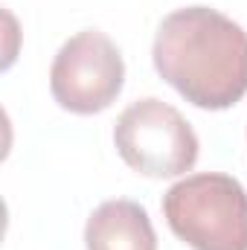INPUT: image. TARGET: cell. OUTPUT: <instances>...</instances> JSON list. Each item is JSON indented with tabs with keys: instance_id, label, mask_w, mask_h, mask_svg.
Instances as JSON below:
<instances>
[{
	"instance_id": "obj_3",
	"label": "cell",
	"mask_w": 247,
	"mask_h": 250,
	"mask_svg": "<svg viewBox=\"0 0 247 250\" xmlns=\"http://www.w3.org/2000/svg\"><path fill=\"white\" fill-rule=\"evenodd\" d=\"M114 146L131 172L151 181L181 178L192 172L201 154L198 134L189 120L175 105L157 96L131 102L117 117Z\"/></svg>"
},
{
	"instance_id": "obj_6",
	"label": "cell",
	"mask_w": 247,
	"mask_h": 250,
	"mask_svg": "<svg viewBox=\"0 0 247 250\" xmlns=\"http://www.w3.org/2000/svg\"><path fill=\"white\" fill-rule=\"evenodd\" d=\"M6 23H9V32H15V18H12V12H6ZM15 59V47H12V41H9V47H6V67L12 64Z\"/></svg>"
},
{
	"instance_id": "obj_4",
	"label": "cell",
	"mask_w": 247,
	"mask_h": 250,
	"mask_svg": "<svg viewBox=\"0 0 247 250\" xmlns=\"http://www.w3.org/2000/svg\"><path fill=\"white\" fill-rule=\"evenodd\" d=\"M125 87V62L120 47L102 29L70 35L50 67V93L59 108L76 117L108 111Z\"/></svg>"
},
{
	"instance_id": "obj_1",
	"label": "cell",
	"mask_w": 247,
	"mask_h": 250,
	"mask_svg": "<svg viewBox=\"0 0 247 250\" xmlns=\"http://www.w3.org/2000/svg\"><path fill=\"white\" fill-rule=\"evenodd\" d=\"M151 62L201 111H227L247 96V32L212 6L169 12L154 32Z\"/></svg>"
},
{
	"instance_id": "obj_5",
	"label": "cell",
	"mask_w": 247,
	"mask_h": 250,
	"mask_svg": "<svg viewBox=\"0 0 247 250\" xmlns=\"http://www.w3.org/2000/svg\"><path fill=\"white\" fill-rule=\"evenodd\" d=\"M87 250H157V233L145 212L131 198H111L99 204L84 224Z\"/></svg>"
},
{
	"instance_id": "obj_2",
	"label": "cell",
	"mask_w": 247,
	"mask_h": 250,
	"mask_svg": "<svg viewBox=\"0 0 247 250\" xmlns=\"http://www.w3.org/2000/svg\"><path fill=\"white\" fill-rule=\"evenodd\" d=\"M169 230L192 250H247V189L224 172L186 175L163 195Z\"/></svg>"
}]
</instances>
